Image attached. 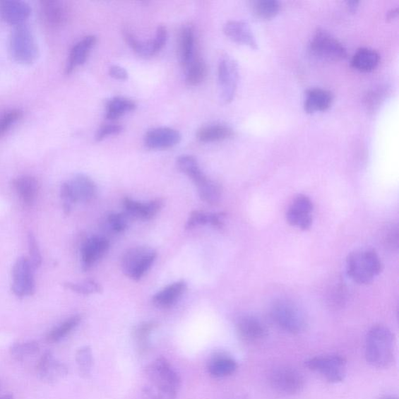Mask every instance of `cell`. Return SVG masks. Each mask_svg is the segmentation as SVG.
Instances as JSON below:
<instances>
[{
    "label": "cell",
    "instance_id": "cell-10",
    "mask_svg": "<svg viewBox=\"0 0 399 399\" xmlns=\"http://www.w3.org/2000/svg\"><path fill=\"white\" fill-rule=\"evenodd\" d=\"M218 77L221 100L224 103H230L234 99L239 81L235 60L229 56L223 57L218 65Z\"/></svg>",
    "mask_w": 399,
    "mask_h": 399
},
{
    "label": "cell",
    "instance_id": "cell-36",
    "mask_svg": "<svg viewBox=\"0 0 399 399\" xmlns=\"http://www.w3.org/2000/svg\"><path fill=\"white\" fill-rule=\"evenodd\" d=\"M280 4L276 0H259L253 6L256 16L263 20L273 18L280 12Z\"/></svg>",
    "mask_w": 399,
    "mask_h": 399
},
{
    "label": "cell",
    "instance_id": "cell-3",
    "mask_svg": "<svg viewBox=\"0 0 399 399\" xmlns=\"http://www.w3.org/2000/svg\"><path fill=\"white\" fill-rule=\"evenodd\" d=\"M383 270V263L374 249H361L352 252L346 259V272L354 282L371 283Z\"/></svg>",
    "mask_w": 399,
    "mask_h": 399
},
{
    "label": "cell",
    "instance_id": "cell-7",
    "mask_svg": "<svg viewBox=\"0 0 399 399\" xmlns=\"http://www.w3.org/2000/svg\"><path fill=\"white\" fill-rule=\"evenodd\" d=\"M157 257L156 251L148 246H137L128 250L121 259L124 275L134 281L145 275Z\"/></svg>",
    "mask_w": 399,
    "mask_h": 399
},
{
    "label": "cell",
    "instance_id": "cell-46",
    "mask_svg": "<svg viewBox=\"0 0 399 399\" xmlns=\"http://www.w3.org/2000/svg\"><path fill=\"white\" fill-rule=\"evenodd\" d=\"M167 30L165 26H160L157 28L155 37L154 39L155 46L157 52H160L165 47L167 41Z\"/></svg>",
    "mask_w": 399,
    "mask_h": 399
},
{
    "label": "cell",
    "instance_id": "cell-11",
    "mask_svg": "<svg viewBox=\"0 0 399 399\" xmlns=\"http://www.w3.org/2000/svg\"><path fill=\"white\" fill-rule=\"evenodd\" d=\"M314 205L312 201L304 194L297 196L286 213V220L292 227L301 230L311 229L313 224Z\"/></svg>",
    "mask_w": 399,
    "mask_h": 399
},
{
    "label": "cell",
    "instance_id": "cell-13",
    "mask_svg": "<svg viewBox=\"0 0 399 399\" xmlns=\"http://www.w3.org/2000/svg\"><path fill=\"white\" fill-rule=\"evenodd\" d=\"M237 334L243 341L257 343L268 336V330L266 323L254 315H244L237 323Z\"/></svg>",
    "mask_w": 399,
    "mask_h": 399
},
{
    "label": "cell",
    "instance_id": "cell-35",
    "mask_svg": "<svg viewBox=\"0 0 399 399\" xmlns=\"http://www.w3.org/2000/svg\"><path fill=\"white\" fill-rule=\"evenodd\" d=\"M124 37L129 46L141 57H152L157 54L154 40L141 42L129 32H125Z\"/></svg>",
    "mask_w": 399,
    "mask_h": 399
},
{
    "label": "cell",
    "instance_id": "cell-2",
    "mask_svg": "<svg viewBox=\"0 0 399 399\" xmlns=\"http://www.w3.org/2000/svg\"><path fill=\"white\" fill-rule=\"evenodd\" d=\"M150 386L146 393L154 399H175L180 387V378L167 359L157 358L148 368Z\"/></svg>",
    "mask_w": 399,
    "mask_h": 399
},
{
    "label": "cell",
    "instance_id": "cell-52",
    "mask_svg": "<svg viewBox=\"0 0 399 399\" xmlns=\"http://www.w3.org/2000/svg\"><path fill=\"white\" fill-rule=\"evenodd\" d=\"M379 399H398V398L393 395H387V396L381 397Z\"/></svg>",
    "mask_w": 399,
    "mask_h": 399
},
{
    "label": "cell",
    "instance_id": "cell-17",
    "mask_svg": "<svg viewBox=\"0 0 399 399\" xmlns=\"http://www.w3.org/2000/svg\"><path fill=\"white\" fill-rule=\"evenodd\" d=\"M163 206L164 201L161 198L150 201L146 204L129 198L124 199V206L127 215L142 221L152 220L157 213H160Z\"/></svg>",
    "mask_w": 399,
    "mask_h": 399
},
{
    "label": "cell",
    "instance_id": "cell-32",
    "mask_svg": "<svg viewBox=\"0 0 399 399\" xmlns=\"http://www.w3.org/2000/svg\"><path fill=\"white\" fill-rule=\"evenodd\" d=\"M136 107V104L130 100L121 97H114L107 105V118L110 120L117 119Z\"/></svg>",
    "mask_w": 399,
    "mask_h": 399
},
{
    "label": "cell",
    "instance_id": "cell-23",
    "mask_svg": "<svg viewBox=\"0 0 399 399\" xmlns=\"http://www.w3.org/2000/svg\"><path fill=\"white\" fill-rule=\"evenodd\" d=\"M333 96L327 90L313 88L306 94L304 109L308 114L327 110L333 103Z\"/></svg>",
    "mask_w": 399,
    "mask_h": 399
},
{
    "label": "cell",
    "instance_id": "cell-26",
    "mask_svg": "<svg viewBox=\"0 0 399 399\" xmlns=\"http://www.w3.org/2000/svg\"><path fill=\"white\" fill-rule=\"evenodd\" d=\"M237 361L227 355H218L210 361L208 372L215 378H227L237 370Z\"/></svg>",
    "mask_w": 399,
    "mask_h": 399
},
{
    "label": "cell",
    "instance_id": "cell-38",
    "mask_svg": "<svg viewBox=\"0 0 399 399\" xmlns=\"http://www.w3.org/2000/svg\"><path fill=\"white\" fill-rule=\"evenodd\" d=\"M76 361L80 374L87 378L91 374L93 367V355L92 349L89 346H83L76 353Z\"/></svg>",
    "mask_w": 399,
    "mask_h": 399
},
{
    "label": "cell",
    "instance_id": "cell-40",
    "mask_svg": "<svg viewBox=\"0 0 399 399\" xmlns=\"http://www.w3.org/2000/svg\"><path fill=\"white\" fill-rule=\"evenodd\" d=\"M22 117L23 112L19 109H13L0 117V138H2Z\"/></svg>",
    "mask_w": 399,
    "mask_h": 399
},
{
    "label": "cell",
    "instance_id": "cell-48",
    "mask_svg": "<svg viewBox=\"0 0 399 399\" xmlns=\"http://www.w3.org/2000/svg\"><path fill=\"white\" fill-rule=\"evenodd\" d=\"M225 214L223 213H209L208 224H210L217 229L223 227Z\"/></svg>",
    "mask_w": 399,
    "mask_h": 399
},
{
    "label": "cell",
    "instance_id": "cell-9",
    "mask_svg": "<svg viewBox=\"0 0 399 399\" xmlns=\"http://www.w3.org/2000/svg\"><path fill=\"white\" fill-rule=\"evenodd\" d=\"M310 50L314 56L328 61H340L347 56L343 44L323 31H319L314 36Z\"/></svg>",
    "mask_w": 399,
    "mask_h": 399
},
{
    "label": "cell",
    "instance_id": "cell-29",
    "mask_svg": "<svg viewBox=\"0 0 399 399\" xmlns=\"http://www.w3.org/2000/svg\"><path fill=\"white\" fill-rule=\"evenodd\" d=\"M233 131L227 125L215 124L202 127L198 132V139L204 143L220 141L232 137Z\"/></svg>",
    "mask_w": 399,
    "mask_h": 399
},
{
    "label": "cell",
    "instance_id": "cell-4",
    "mask_svg": "<svg viewBox=\"0 0 399 399\" xmlns=\"http://www.w3.org/2000/svg\"><path fill=\"white\" fill-rule=\"evenodd\" d=\"M270 314L278 327L292 335L304 333L308 326L304 312L289 300L275 301L270 308Z\"/></svg>",
    "mask_w": 399,
    "mask_h": 399
},
{
    "label": "cell",
    "instance_id": "cell-19",
    "mask_svg": "<svg viewBox=\"0 0 399 399\" xmlns=\"http://www.w3.org/2000/svg\"><path fill=\"white\" fill-rule=\"evenodd\" d=\"M69 184L74 203L92 201L96 196L97 187L93 180L86 175L78 174Z\"/></svg>",
    "mask_w": 399,
    "mask_h": 399
},
{
    "label": "cell",
    "instance_id": "cell-5",
    "mask_svg": "<svg viewBox=\"0 0 399 399\" xmlns=\"http://www.w3.org/2000/svg\"><path fill=\"white\" fill-rule=\"evenodd\" d=\"M10 46L13 58L19 64H32L39 57V47L34 34L25 24L14 28Z\"/></svg>",
    "mask_w": 399,
    "mask_h": 399
},
{
    "label": "cell",
    "instance_id": "cell-41",
    "mask_svg": "<svg viewBox=\"0 0 399 399\" xmlns=\"http://www.w3.org/2000/svg\"><path fill=\"white\" fill-rule=\"evenodd\" d=\"M28 248L30 259H31L29 261L31 262L33 269L39 268L42 265V258L36 239L32 233L28 235Z\"/></svg>",
    "mask_w": 399,
    "mask_h": 399
},
{
    "label": "cell",
    "instance_id": "cell-15",
    "mask_svg": "<svg viewBox=\"0 0 399 399\" xmlns=\"http://www.w3.org/2000/svg\"><path fill=\"white\" fill-rule=\"evenodd\" d=\"M31 12V7L26 2L18 0L0 1V17L6 23L15 27L24 25Z\"/></svg>",
    "mask_w": 399,
    "mask_h": 399
},
{
    "label": "cell",
    "instance_id": "cell-14",
    "mask_svg": "<svg viewBox=\"0 0 399 399\" xmlns=\"http://www.w3.org/2000/svg\"><path fill=\"white\" fill-rule=\"evenodd\" d=\"M36 370L40 379L49 383L56 382L67 374L66 367L49 351L43 354L37 364Z\"/></svg>",
    "mask_w": 399,
    "mask_h": 399
},
{
    "label": "cell",
    "instance_id": "cell-16",
    "mask_svg": "<svg viewBox=\"0 0 399 399\" xmlns=\"http://www.w3.org/2000/svg\"><path fill=\"white\" fill-rule=\"evenodd\" d=\"M181 141V135L172 128L157 127L145 135V145L150 149H167L174 147Z\"/></svg>",
    "mask_w": 399,
    "mask_h": 399
},
{
    "label": "cell",
    "instance_id": "cell-20",
    "mask_svg": "<svg viewBox=\"0 0 399 399\" xmlns=\"http://www.w3.org/2000/svg\"><path fill=\"white\" fill-rule=\"evenodd\" d=\"M223 31L230 39L237 43L245 44L254 49L258 47L251 28L244 21L230 20L225 25Z\"/></svg>",
    "mask_w": 399,
    "mask_h": 399
},
{
    "label": "cell",
    "instance_id": "cell-22",
    "mask_svg": "<svg viewBox=\"0 0 399 399\" xmlns=\"http://www.w3.org/2000/svg\"><path fill=\"white\" fill-rule=\"evenodd\" d=\"M41 8L44 20L51 26H61L69 18L66 6L57 0H46L41 2Z\"/></svg>",
    "mask_w": 399,
    "mask_h": 399
},
{
    "label": "cell",
    "instance_id": "cell-28",
    "mask_svg": "<svg viewBox=\"0 0 399 399\" xmlns=\"http://www.w3.org/2000/svg\"><path fill=\"white\" fill-rule=\"evenodd\" d=\"M177 165L179 170L189 177L197 187L204 184L208 179L201 170L198 161L193 156H180Z\"/></svg>",
    "mask_w": 399,
    "mask_h": 399
},
{
    "label": "cell",
    "instance_id": "cell-27",
    "mask_svg": "<svg viewBox=\"0 0 399 399\" xmlns=\"http://www.w3.org/2000/svg\"><path fill=\"white\" fill-rule=\"evenodd\" d=\"M380 56L374 49L362 48L359 49L352 59V66L361 72L371 71L378 66Z\"/></svg>",
    "mask_w": 399,
    "mask_h": 399
},
{
    "label": "cell",
    "instance_id": "cell-8",
    "mask_svg": "<svg viewBox=\"0 0 399 399\" xmlns=\"http://www.w3.org/2000/svg\"><path fill=\"white\" fill-rule=\"evenodd\" d=\"M268 381L278 393L288 395L300 393L305 386L303 374L295 368L285 366L274 368L268 375Z\"/></svg>",
    "mask_w": 399,
    "mask_h": 399
},
{
    "label": "cell",
    "instance_id": "cell-31",
    "mask_svg": "<svg viewBox=\"0 0 399 399\" xmlns=\"http://www.w3.org/2000/svg\"><path fill=\"white\" fill-rule=\"evenodd\" d=\"M206 76L207 66L201 58L194 57L186 66V82L188 85H199L205 81Z\"/></svg>",
    "mask_w": 399,
    "mask_h": 399
},
{
    "label": "cell",
    "instance_id": "cell-51",
    "mask_svg": "<svg viewBox=\"0 0 399 399\" xmlns=\"http://www.w3.org/2000/svg\"><path fill=\"white\" fill-rule=\"evenodd\" d=\"M0 399H13V396L12 395H5L0 397Z\"/></svg>",
    "mask_w": 399,
    "mask_h": 399
},
{
    "label": "cell",
    "instance_id": "cell-30",
    "mask_svg": "<svg viewBox=\"0 0 399 399\" xmlns=\"http://www.w3.org/2000/svg\"><path fill=\"white\" fill-rule=\"evenodd\" d=\"M194 32L191 27L186 26L180 35V60L184 67L194 58Z\"/></svg>",
    "mask_w": 399,
    "mask_h": 399
},
{
    "label": "cell",
    "instance_id": "cell-44",
    "mask_svg": "<svg viewBox=\"0 0 399 399\" xmlns=\"http://www.w3.org/2000/svg\"><path fill=\"white\" fill-rule=\"evenodd\" d=\"M206 224H208V214L200 212V210H193L189 218H188L186 224V229L192 230L195 227H199V225H204Z\"/></svg>",
    "mask_w": 399,
    "mask_h": 399
},
{
    "label": "cell",
    "instance_id": "cell-18",
    "mask_svg": "<svg viewBox=\"0 0 399 399\" xmlns=\"http://www.w3.org/2000/svg\"><path fill=\"white\" fill-rule=\"evenodd\" d=\"M109 243L107 239L94 237L86 241L81 251L83 269L88 270L107 252Z\"/></svg>",
    "mask_w": 399,
    "mask_h": 399
},
{
    "label": "cell",
    "instance_id": "cell-49",
    "mask_svg": "<svg viewBox=\"0 0 399 399\" xmlns=\"http://www.w3.org/2000/svg\"><path fill=\"white\" fill-rule=\"evenodd\" d=\"M109 75L112 78L120 81H124L128 78L126 71L119 66H112L109 69Z\"/></svg>",
    "mask_w": 399,
    "mask_h": 399
},
{
    "label": "cell",
    "instance_id": "cell-47",
    "mask_svg": "<svg viewBox=\"0 0 399 399\" xmlns=\"http://www.w3.org/2000/svg\"><path fill=\"white\" fill-rule=\"evenodd\" d=\"M155 326L154 323H142L136 330V336L139 341H145L146 338H148L150 331L154 329Z\"/></svg>",
    "mask_w": 399,
    "mask_h": 399
},
{
    "label": "cell",
    "instance_id": "cell-43",
    "mask_svg": "<svg viewBox=\"0 0 399 399\" xmlns=\"http://www.w3.org/2000/svg\"><path fill=\"white\" fill-rule=\"evenodd\" d=\"M130 216L127 214H110L108 217V222L112 229L117 232H123L128 227Z\"/></svg>",
    "mask_w": 399,
    "mask_h": 399
},
{
    "label": "cell",
    "instance_id": "cell-45",
    "mask_svg": "<svg viewBox=\"0 0 399 399\" xmlns=\"http://www.w3.org/2000/svg\"><path fill=\"white\" fill-rule=\"evenodd\" d=\"M123 131V127L117 124H108L102 126L100 128L99 131H97L95 134V140L97 141H101L111 135L118 134L121 133Z\"/></svg>",
    "mask_w": 399,
    "mask_h": 399
},
{
    "label": "cell",
    "instance_id": "cell-42",
    "mask_svg": "<svg viewBox=\"0 0 399 399\" xmlns=\"http://www.w3.org/2000/svg\"><path fill=\"white\" fill-rule=\"evenodd\" d=\"M383 242L391 250L398 247V229L397 225H391L383 233Z\"/></svg>",
    "mask_w": 399,
    "mask_h": 399
},
{
    "label": "cell",
    "instance_id": "cell-12",
    "mask_svg": "<svg viewBox=\"0 0 399 399\" xmlns=\"http://www.w3.org/2000/svg\"><path fill=\"white\" fill-rule=\"evenodd\" d=\"M31 262L26 258H19L13 269L12 290L18 297L32 296L35 292V281Z\"/></svg>",
    "mask_w": 399,
    "mask_h": 399
},
{
    "label": "cell",
    "instance_id": "cell-24",
    "mask_svg": "<svg viewBox=\"0 0 399 399\" xmlns=\"http://www.w3.org/2000/svg\"><path fill=\"white\" fill-rule=\"evenodd\" d=\"M186 290L184 281L172 283L153 297V304L160 308H169L174 305Z\"/></svg>",
    "mask_w": 399,
    "mask_h": 399
},
{
    "label": "cell",
    "instance_id": "cell-37",
    "mask_svg": "<svg viewBox=\"0 0 399 399\" xmlns=\"http://www.w3.org/2000/svg\"><path fill=\"white\" fill-rule=\"evenodd\" d=\"M40 352V345L36 342H27L14 344L10 348L11 357L18 361L36 355Z\"/></svg>",
    "mask_w": 399,
    "mask_h": 399
},
{
    "label": "cell",
    "instance_id": "cell-34",
    "mask_svg": "<svg viewBox=\"0 0 399 399\" xmlns=\"http://www.w3.org/2000/svg\"><path fill=\"white\" fill-rule=\"evenodd\" d=\"M81 321L80 315L73 316V317L62 323L61 325L52 329L47 335V341L49 343H56L61 341L79 325Z\"/></svg>",
    "mask_w": 399,
    "mask_h": 399
},
{
    "label": "cell",
    "instance_id": "cell-1",
    "mask_svg": "<svg viewBox=\"0 0 399 399\" xmlns=\"http://www.w3.org/2000/svg\"><path fill=\"white\" fill-rule=\"evenodd\" d=\"M365 358L367 362L376 369H387L395 359V335L383 325L373 326L366 336Z\"/></svg>",
    "mask_w": 399,
    "mask_h": 399
},
{
    "label": "cell",
    "instance_id": "cell-21",
    "mask_svg": "<svg viewBox=\"0 0 399 399\" xmlns=\"http://www.w3.org/2000/svg\"><path fill=\"white\" fill-rule=\"evenodd\" d=\"M97 39L94 35H89L78 42L72 48L66 65V73H71L78 66L84 64L90 52L95 47Z\"/></svg>",
    "mask_w": 399,
    "mask_h": 399
},
{
    "label": "cell",
    "instance_id": "cell-33",
    "mask_svg": "<svg viewBox=\"0 0 399 399\" xmlns=\"http://www.w3.org/2000/svg\"><path fill=\"white\" fill-rule=\"evenodd\" d=\"M201 199L208 205L215 206L222 198V186L213 180L208 179L207 181L198 187Z\"/></svg>",
    "mask_w": 399,
    "mask_h": 399
},
{
    "label": "cell",
    "instance_id": "cell-39",
    "mask_svg": "<svg viewBox=\"0 0 399 399\" xmlns=\"http://www.w3.org/2000/svg\"><path fill=\"white\" fill-rule=\"evenodd\" d=\"M64 286L66 289L82 295H91L93 293H99L102 291V286L93 280L80 284L66 282L64 283Z\"/></svg>",
    "mask_w": 399,
    "mask_h": 399
},
{
    "label": "cell",
    "instance_id": "cell-6",
    "mask_svg": "<svg viewBox=\"0 0 399 399\" xmlns=\"http://www.w3.org/2000/svg\"><path fill=\"white\" fill-rule=\"evenodd\" d=\"M305 366L309 370L320 374L331 383L344 381L347 372V361L338 354L309 358L305 361Z\"/></svg>",
    "mask_w": 399,
    "mask_h": 399
},
{
    "label": "cell",
    "instance_id": "cell-50",
    "mask_svg": "<svg viewBox=\"0 0 399 399\" xmlns=\"http://www.w3.org/2000/svg\"><path fill=\"white\" fill-rule=\"evenodd\" d=\"M358 4L359 3L357 1L349 2L348 4H349V6H350V9L351 11H355L357 7Z\"/></svg>",
    "mask_w": 399,
    "mask_h": 399
},
{
    "label": "cell",
    "instance_id": "cell-25",
    "mask_svg": "<svg viewBox=\"0 0 399 399\" xmlns=\"http://www.w3.org/2000/svg\"><path fill=\"white\" fill-rule=\"evenodd\" d=\"M13 185L25 204L32 205L34 203L39 192V183L35 177H20L13 180Z\"/></svg>",
    "mask_w": 399,
    "mask_h": 399
}]
</instances>
